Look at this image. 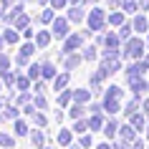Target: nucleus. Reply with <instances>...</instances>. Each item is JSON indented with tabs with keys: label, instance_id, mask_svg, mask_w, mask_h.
Wrapping results in <instances>:
<instances>
[{
	"label": "nucleus",
	"instance_id": "36",
	"mask_svg": "<svg viewBox=\"0 0 149 149\" xmlns=\"http://www.w3.org/2000/svg\"><path fill=\"white\" fill-rule=\"evenodd\" d=\"M33 121L38 126H46V116H43V114H33Z\"/></svg>",
	"mask_w": 149,
	"mask_h": 149
},
{
	"label": "nucleus",
	"instance_id": "32",
	"mask_svg": "<svg viewBox=\"0 0 149 149\" xmlns=\"http://www.w3.org/2000/svg\"><path fill=\"white\" fill-rule=\"evenodd\" d=\"M132 126H134V129H141V126H144V119L136 116V114H132Z\"/></svg>",
	"mask_w": 149,
	"mask_h": 149
},
{
	"label": "nucleus",
	"instance_id": "18",
	"mask_svg": "<svg viewBox=\"0 0 149 149\" xmlns=\"http://www.w3.org/2000/svg\"><path fill=\"white\" fill-rule=\"evenodd\" d=\"M15 86L20 88V91H25V88L31 86V79H28V76H15Z\"/></svg>",
	"mask_w": 149,
	"mask_h": 149
},
{
	"label": "nucleus",
	"instance_id": "50",
	"mask_svg": "<svg viewBox=\"0 0 149 149\" xmlns=\"http://www.w3.org/2000/svg\"><path fill=\"white\" fill-rule=\"evenodd\" d=\"M0 13H3V5H0Z\"/></svg>",
	"mask_w": 149,
	"mask_h": 149
},
{
	"label": "nucleus",
	"instance_id": "1",
	"mask_svg": "<svg viewBox=\"0 0 149 149\" xmlns=\"http://www.w3.org/2000/svg\"><path fill=\"white\" fill-rule=\"evenodd\" d=\"M104 25H106V13L101 8H94L88 13V28L91 31H104Z\"/></svg>",
	"mask_w": 149,
	"mask_h": 149
},
{
	"label": "nucleus",
	"instance_id": "7",
	"mask_svg": "<svg viewBox=\"0 0 149 149\" xmlns=\"http://www.w3.org/2000/svg\"><path fill=\"white\" fill-rule=\"evenodd\" d=\"M18 38H20L18 36V28H5L3 31V40L5 43H18Z\"/></svg>",
	"mask_w": 149,
	"mask_h": 149
},
{
	"label": "nucleus",
	"instance_id": "5",
	"mask_svg": "<svg viewBox=\"0 0 149 149\" xmlns=\"http://www.w3.org/2000/svg\"><path fill=\"white\" fill-rule=\"evenodd\" d=\"M84 18H86V13H84L81 5H73V8L68 10V20H71V23H81Z\"/></svg>",
	"mask_w": 149,
	"mask_h": 149
},
{
	"label": "nucleus",
	"instance_id": "51",
	"mask_svg": "<svg viewBox=\"0 0 149 149\" xmlns=\"http://www.w3.org/2000/svg\"><path fill=\"white\" fill-rule=\"evenodd\" d=\"M71 149H79V147H71Z\"/></svg>",
	"mask_w": 149,
	"mask_h": 149
},
{
	"label": "nucleus",
	"instance_id": "39",
	"mask_svg": "<svg viewBox=\"0 0 149 149\" xmlns=\"http://www.w3.org/2000/svg\"><path fill=\"white\" fill-rule=\"evenodd\" d=\"M84 129H86V121H76V126H73V132L84 134Z\"/></svg>",
	"mask_w": 149,
	"mask_h": 149
},
{
	"label": "nucleus",
	"instance_id": "8",
	"mask_svg": "<svg viewBox=\"0 0 149 149\" xmlns=\"http://www.w3.org/2000/svg\"><path fill=\"white\" fill-rule=\"evenodd\" d=\"M48 43H51V33H48V31H38V36H36V46L46 48Z\"/></svg>",
	"mask_w": 149,
	"mask_h": 149
},
{
	"label": "nucleus",
	"instance_id": "49",
	"mask_svg": "<svg viewBox=\"0 0 149 149\" xmlns=\"http://www.w3.org/2000/svg\"><path fill=\"white\" fill-rule=\"evenodd\" d=\"M88 3H99V0H88Z\"/></svg>",
	"mask_w": 149,
	"mask_h": 149
},
{
	"label": "nucleus",
	"instance_id": "6",
	"mask_svg": "<svg viewBox=\"0 0 149 149\" xmlns=\"http://www.w3.org/2000/svg\"><path fill=\"white\" fill-rule=\"evenodd\" d=\"M104 109L109 111V114H116V111H119V99H114V96H106V99H104Z\"/></svg>",
	"mask_w": 149,
	"mask_h": 149
},
{
	"label": "nucleus",
	"instance_id": "30",
	"mask_svg": "<svg viewBox=\"0 0 149 149\" xmlns=\"http://www.w3.org/2000/svg\"><path fill=\"white\" fill-rule=\"evenodd\" d=\"M81 61V56H71V58H66V68H76Z\"/></svg>",
	"mask_w": 149,
	"mask_h": 149
},
{
	"label": "nucleus",
	"instance_id": "27",
	"mask_svg": "<svg viewBox=\"0 0 149 149\" xmlns=\"http://www.w3.org/2000/svg\"><path fill=\"white\" fill-rule=\"evenodd\" d=\"M33 51H36V43H23L20 46V53L23 56H33Z\"/></svg>",
	"mask_w": 149,
	"mask_h": 149
},
{
	"label": "nucleus",
	"instance_id": "47",
	"mask_svg": "<svg viewBox=\"0 0 149 149\" xmlns=\"http://www.w3.org/2000/svg\"><path fill=\"white\" fill-rule=\"evenodd\" d=\"M3 43H5V40H3V38H0V48H3Z\"/></svg>",
	"mask_w": 149,
	"mask_h": 149
},
{
	"label": "nucleus",
	"instance_id": "4",
	"mask_svg": "<svg viewBox=\"0 0 149 149\" xmlns=\"http://www.w3.org/2000/svg\"><path fill=\"white\" fill-rule=\"evenodd\" d=\"M81 46H84V36H68V38H66V46H63V56L73 53V51L81 48Z\"/></svg>",
	"mask_w": 149,
	"mask_h": 149
},
{
	"label": "nucleus",
	"instance_id": "44",
	"mask_svg": "<svg viewBox=\"0 0 149 149\" xmlns=\"http://www.w3.org/2000/svg\"><path fill=\"white\" fill-rule=\"evenodd\" d=\"M3 109H5V106H3V101H0V111H3ZM0 119H3V114H0Z\"/></svg>",
	"mask_w": 149,
	"mask_h": 149
},
{
	"label": "nucleus",
	"instance_id": "42",
	"mask_svg": "<svg viewBox=\"0 0 149 149\" xmlns=\"http://www.w3.org/2000/svg\"><path fill=\"white\" fill-rule=\"evenodd\" d=\"M0 3H3V10H8L10 5H13V0H0Z\"/></svg>",
	"mask_w": 149,
	"mask_h": 149
},
{
	"label": "nucleus",
	"instance_id": "34",
	"mask_svg": "<svg viewBox=\"0 0 149 149\" xmlns=\"http://www.w3.org/2000/svg\"><path fill=\"white\" fill-rule=\"evenodd\" d=\"M66 3H68V0H51V8H53V10H61V8H66Z\"/></svg>",
	"mask_w": 149,
	"mask_h": 149
},
{
	"label": "nucleus",
	"instance_id": "2",
	"mask_svg": "<svg viewBox=\"0 0 149 149\" xmlns=\"http://www.w3.org/2000/svg\"><path fill=\"white\" fill-rule=\"evenodd\" d=\"M141 53H144V43H141V38H129L124 43V56H129V58H139Z\"/></svg>",
	"mask_w": 149,
	"mask_h": 149
},
{
	"label": "nucleus",
	"instance_id": "40",
	"mask_svg": "<svg viewBox=\"0 0 149 149\" xmlns=\"http://www.w3.org/2000/svg\"><path fill=\"white\" fill-rule=\"evenodd\" d=\"M28 101H31V96L25 94V91H23V94H20V96H18V104H28Z\"/></svg>",
	"mask_w": 149,
	"mask_h": 149
},
{
	"label": "nucleus",
	"instance_id": "16",
	"mask_svg": "<svg viewBox=\"0 0 149 149\" xmlns=\"http://www.w3.org/2000/svg\"><path fill=\"white\" fill-rule=\"evenodd\" d=\"M43 79H56V68L53 63H43V73H40Z\"/></svg>",
	"mask_w": 149,
	"mask_h": 149
},
{
	"label": "nucleus",
	"instance_id": "21",
	"mask_svg": "<svg viewBox=\"0 0 149 149\" xmlns=\"http://www.w3.org/2000/svg\"><path fill=\"white\" fill-rule=\"evenodd\" d=\"M13 144H15V141H13V136H10V134H3L0 132V147H13Z\"/></svg>",
	"mask_w": 149,
	"mask_h": 149
},
{
	"label": "nucleus",
	"instance_id": "37",
	"mask_svg": "<svg viewBox=\"0 0 149 149\" xmlns=\"http://www.w3.org/2000/svg\"><path fill=\"white\" fill-rule=\"evenodd\" d=\"M121 136H124V139H132V136H134V129H132V126H124V129H121Z\"/></svg>",
	"mask_w": 149,
	"mask_h": 149
},
{
	"label": "nucleus",
	"instance_id": "12",
	"mask_svg": "<svg viewBox=\"0 0 149 149\" xmlns=\"http://www.w3.org/2000/svg\"><path fill=\"white\" fill-rule=\"evenodd\" d=\"M147 25H149V20L144 15H139V18H134V31H139V33H144L147 31Z\"/></svg>",
	"mask_w": 149,
	"mask_h": 149
},
{
	"label": "nucleus",
	"instance_id": "43",
	"mask_svg": "<svg viewBox=\"0 0 149 149\" xmlns=\"http://www.w3.org/2000/svg\"><path fill=\"white\" fill-rule=\"evenodd\" d=\"M68 3H73V5H79V3H81V0H68Z\"/></svg>",
	"mask_w": 149,
	"mask_h": 149
},
{
	"label": "nucleus",
	"instance_id": "26",
	"mask_svg": "<svg viewBox=\"0 0 149 149\" xmlns=\"http://www.w3.org/2000/svg\"><path fill=\"white\" fill-rule=\"evenodd\" d=\"M58 144H71V132L68 129H63V132L58 134Z\"/></svg>",
	"mask_w": 149,
	"mask_h": 149
},
{
	"label": "nucleus",
	"instance_id": "29",
	"mask_svg": "<svg viewBox=\"0 0 149 149\" xmlns=\"http://www.w3.org/2000/svg\"><path fill=\"white\" fill-rule=\"evenodd\" d=\"M84 58L94 61V58H96V48H94V46H86V48H84Z\"/></svg>",
	"mask_w": 149,
	"mask_h": 149
},
{
	"label": "nucleus",
	"instance_id": "9",
	"mask_svg": "<svg viewBox=\"0 0 149 149\" xmlns=\"http://www.w3.org/2000/svg\"><path fill=\"white\" fill-rule=\"evenodd\" d=\"M88 99H91V91H86V88H79V91H73V101H76V104H86Z\"/></svg>",
	"mask_w": 149,
	"mask_h": 149
},
{
	"label": "nucleus",
	"instance_id": "14",
	"mask_svg": "<svg viewBox=\"0 0 149 149\" xmlns=\"http://www.w3.org/2000/svg\"><path fill=\"white\" fill-rule=\"evenodd\" d=\"M18 114H20L18 106H5L3 109V119H18Z\"/></svg>",
	"mask_w": 149,
	"mask_h": 149
},
{
	"label": "nucleus",
	"instance_id": "45",
	"mask_svg": "<svg viewBox=\"0 0 149 149\" xmlns=\"http://www.w3.org/2000/svg\"><path fill=\"white\" fill-rule=\"evenodd\" d=\"M38 3H40V5H46V3H48V0H38Z\"/></svg>",
	"mask_w": 149,
	"mask_h": 149
},
{
	"label": "nucleus",
	"instance_id": "35",
	"mask_svg": "<svg viewBox=\"0 0 149 149\" xmlns=\"http://www.w3.org/2000/svg\"><path fill=\"white\" fill-rule=\"evenodd\" d=\"M33 104H36V109H46V106H48L43 96H36V99H33Z\"/></svg>",
	"mask_w": 149,
	"mask_h": 149
},
{
	"label": "nucleus",
	"instance_id": "48",
	"mask_svg": "<svg viewBox=\"0 0 149 149\" xmlns=\"http://www.w3.org/2000/svg\"><path fill=\"white\" fill-rule=\"evenodd\" d=\"M0 91H3V81H0Z\"/></svg>",
	"mask_w": 149,
	"mask_h": 149
},
{
	"label": "nucleus",
	"instance_id": "38",
	"mask_svg": "<svg viewBox=\"0 0 149 149\" xmlns=\"http://www.w3.org/2000/svg\"><path fill=\"white\" fill-rule=\"evenodd\" d=\"M106 134H109V136H114V134H116V124H114V121H109V124H106Z\"/></svg>",
	"mask_w": 149,
	"mask_h": 149
},
{
	"label": "nucleus",
	"instance_id": "46",
	"mask_svg": "<svg viewBox=\"0 0 149 149\" xmlns=\"http://www.w3.org/2000/svg\"><path fill=\"white\" fill-rule=\"evenodd\" d=\"M99 149H109V147H106V144H101V147H99Z\"/></svg>",
	"mask_w": 149,
	"mask_h": 149
},
{
	"label": "nucleus",
	"instance_id": "22",
	"mask_svg": "<svg viewBox=\"0 0 149 149\" xmlns=\"http://www.w3.org/2000/svg\"><path fill=\"white\" fill-rule=\"evenodd\" d=\"M40 23H53V8H46L40 13Z\"/></svg>",
	"mask_w": 149,
	"mask_h": 149
},
{
	"label": "nucleus",
	"instance_id": "15",
	"mask_svg": "<svg viewBox=\"0 0 149 149\" xmlns=\"http://www.w3.org/2000/svg\"><path fill=\"white\" fill-rule=\"evenodd\" d=\"M15 134L18 136H25L28 134V124H25L23 119H15Z\"/></svg>",
	"mask_w": 149,
	"mask_h": 149
},
{
	"label": "nucleus",
	"instance_id": "10",
	"mask_svg": "<svg viewBox=\"0 0 149 149\" xmlns=\"http://www.w3.org/2000/svg\"><path fill=\"white\" fill-rule=\"evenodd\" d=\"M13 25H15L18 31H25V28H28V15H25V13H18V15L13 18Z\"/></svg>",
	"mask_w": 149,
	"mask_h": 149
},
{
	"label": "nucleus",
	"instance_id": "41",
	"mask_svg": "<svg viewBox=\"0 0 149 149\" xmlns=\"http://www.w3.org/2000/svg\"><path fill=\"white\" fill-rule=\"evenodd\" d=\"M79 144H81V147H88V144H91V136H81Z\"/></svg>",
	"mask_w": 149,
	"mask_h": 149
},
{
	"label": "nucleus",
	"instance_id": "17",
	"mask_svg": "<svg viewBox=\"0 0 149 149\" xmlns=\"http://www.w3.org/2000/svg\"><path fill=\"white\" fill-rule=\"evenodd\" d=\"M40 73H43V66L40 63H33L31 68H28V79H38Z\"/></svg>",
	"mask_w": 149,
	"mask_h": 149
},
{
	"label": "nucleus",
	"instance_id": "25",
	"mask_svg": "<svg viewBox=\"0 0 149 149\" xmlns=\"http://www.w3.org/2000/svg\"><path fill=\"white\" fill-rule=\"evenodd\" d=\"M0 73H3V84H15V73H13V71H0Z\"/></svg>",
	"mask_w": 149,
	"mask_h": 149
},
{
	"label": "nucleus",
	"instance_id": "24",
	"mask_svg": "<svg viewBox=\"0 0 149 149\" xmlns=\"http://www.w3.org/2000/svg\"><path fill=\"white\" fill-rule=\"evenodd\" d=\"M109 23L111 25H124V15H121V13H111V15H109Z\"/></svg>",
	"mask_w": 149,
	"mask_h": 149
},
{
	"label": "nucleus",
	"instance_id": "33",
	"mask_svg": "<svg viewBox=\"0 0 149 149\" xmlns=\"http://www.w3.org/2000/svg\"><path fill=\"white\" fill-rule=\"evenodd\" d=\"M33 144L36 147H43V132H33Z\"/></svg>",
	"mask_w": 149,
	"mask_h": 149
},
{
	"label": "nucleus",
	"instance_id": "19",
	"mask_svg": "<svg viewBox=\"0 0 149 149\" xmlns=\"http://www.w3.org/2000/svg\"><path fill=\"white\" fill-rule=\"evenodd\" d=\"M84 111H86V109H84V104H73L68 114H71L73 119H79V116H84Z\"/></svg>",
	"mask_w": 149,
	"mask_h": 149
},
{
	"label": "nucleus",
	"instance_id": "3",
	"mask_svg": "<svg viewBox=\"0 0 149 149\" xmlns=\"http://www.w3.org/2000/svg\"><path fill=\"white\" fill-rule=\"evenodd\" d=\"M53 36L56 38H68V20L66 18H53Z\"/></svg>",
	"mask_w": 149,
	"mask_h": 149
},
{
	"label": "nucleus",
	"instance_id": "13",
	"mask_svg": "<svg viewBox=\"0 0 149 149\" xmlns=\"http://www.w3.org/2000/svg\"><path fill=\"white\" fill-rule=\"evenodd\" d=\"M132 31H134V25L124 23L121 28H119V38H121V40H129V36H132Z\"/></svg>",
	"mask_w": 149,
	"mask_h": 149
},
{
	"label": "nucleus",
	"instance_id": "28",
	"mask_svg": "<svg viewBox=\"0 0 149 149\" xmlns=\"http://www.w3.org/2000/svg\"><path fill=\"white\" fill-rule=\"evenodd\" d=\"M8 68H10V58L0 51V71H8Z\"/></svg>",
	"mask_w": 149,
	"mask_h": 149
},
{
	"label": "nucleus",
	"instance_id": "31",
	"mask_svg": "<svg viewBox=\"0 0 149 149\" xmlns=\"http://www.w3.org/2000/svg\"><path fill=\"white\" fill-rule=\"evenodd\" d=\"M71 96H73V94H71V91H63V94L58 96V104H61V106H66V104L71 101Z\"/></svg>",
	"mask_w": 149,
	"mask_h": 149
},
{
	"label": "nucleus",
	"instance_id": "23",
	"mask_svg": "<svg viewBox=\"0 0 149 149\" xmlns=\"http://www.w3.org/2000/svg\"><path fill=\"white\" fill-rule=\"evenodd\" d=\"M136 8H139V5H136V0H124V13L132 15V13H136Z\"/></svg>",
	"mask_w": 149,
	"mask_h": 149
},
{
	"label": "nucleus",
	"instance_id": "20",
	"mask_svg": "<svg viewBox=\"0 0 149 149\" xmlns=\"http://www.w3.org/2000/svg\"><path fill=\"white\" fill-rule=\"evenodd\" d=\"M101 124H104V121H101V116H99V114H94V116L88 119V126H91V132H96V129H101Z\"/></svg>",
	"mask_w": 149,
	"mask_h": 149
},
{
	"label": "nucleus",
	"instance_id": "11",
	"mask_svg": "<svg viewBox=\"0 0 149 149\" xmlns=\"http://www.w3.org/2000/svg\"><path fill=\"white\" fill-rule=\"evenodd\" d=\"M66 84H68V73H61V76H56V79H53V88H56V91H63Z\"/></svg>",
	"mask_w": 149,
	"mask_h": 149
}]
</instances>
